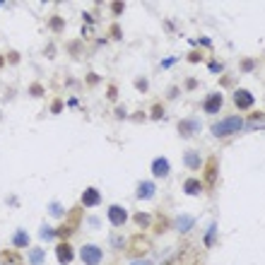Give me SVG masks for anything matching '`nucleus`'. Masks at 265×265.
Segmentation results:
<instances>
[{
	"instance_id": "obj_1",
	"label": "nucleus",
	"mask_w": 265,
	"mask_h": 265,
	"mask_svg": "<svg viewBox=\"0 0 265 265\" xmlns=\"http://www.w3.org/2000/svg\"><path fill=\"white\" fill-rule=\"evenodd\" d=\"M243 125H246V121H243L241 116H229V118H222L220 123H212L210 132L215 138H229V135L241 130Z\"/></svg>"
},
{
	"instance_id": "obj_2",
	"label": "nucleus",
	"mask_w": 265,
	"mask_h": 265,
	"mask_svg": "<svg viewBox=\"0 0 265 265\" xmlns=\"http://www.w3.org/2000/svg\"><path fill=\"white\" fill-rule=\"evenodd\" d=\"M150 251H152V239H150V236L135 234V236L128 239V253H130L132 260H143Z\"/></svg>"
},
{
	"instance_id": "obj_3",
	"label": "nucleus",
	"mask_w": 265,
	"mask_h": 265,
	"mask_svg": "<svg viewBox=\"0 0 265 265\" xmlns=\"http://www.w3.org/2000/svg\"><path fill=\"white\" fill-rule=\"evenodd\" d=\"M80 260L85 265H101L104 263V251H101V246H97V243H85V246L80 248Z\"/></svg>"
},
{
	"instance_id": "obj_4",
	"label": "nucleus",
	"mask_w": 265,
	"mask_h": 265,
	"mask_svg": "<svg viewBox=\"0 0 265 265\" xmlns=\"http://www.w3.org/2000/svg\"><path fill=\"white\" fill-rule=\"evenodd\" d=\"M208 164H205V186L210 188H215V183H217V178H220V159H217V155H210L208 159H205Z\"/></svg>"
},
{
	"instance_id": "obj_5",
	"label": "nucleus",
	"mask_w": 265,
	"mask_h": 265,
	"mask_svg": "<svg viewBox=\"0 0 265 265\" xmlns=\"http://www.w3.org/2000/svg\"><path fill=\"white\" fill-rule=\"evenodd\" d=\"M232 101H234V106H236L239 111H251V109H253V104H255V97H253V92L239 87L236 92H234Z\"/></svg>"
},
{
	"instance_id": "obj_6",
	"label": "nucleus",
	"mask_w": 265,
	"mask_h": 265,
	"mask_svg": "<svg viewBox=\"0 0 265 265\" xmlns=\"http://www.w3.org/2000/svg\"><path fill=\"white\" fill-rule=\"evenodd\" d=\"M222 106H224V94H222V92H210V94L203 99V111H205L208 116L220 113Z\"/></svg>"
},
{
	"instance_id": "obj_7",
	"label": "nucleus",
	"mask_w": 265,
	"mask_h": 265,
	"mask_svg": "<svg viewBox=\"0 0 265 265\" xmlns=\"http://www.w3.org/2000/svg\"><path fill=\"white\" fill-rule=\"evenodd\" d=\"M55 260H58V265H70L75 260V248L68 241H58L55 243Z\"/></svg>"
},
{
	"instance_id": "obj_8",
	"label": "nucleus",
	"mask_w": 265,
	"mask_h": 265,
	"mask_svg": "<svg viewBox=\"0 0 265 265\" xmlns=\"http://www.w3.org/2000/svg\"><path fill=\"white\" fill-rule=\"evenodd\" d=\"M106 217H109V222L113 224V227H123L125 222L130 220V215H128V210H125L123 205H109Z\"/></svg>"
},
{
	"instance_id": "obj_9",
	"label": "nucleus",
	"mask_w": 265,
	"mask_h": 265,
	"mask_svg": "<svg viewBox=\"0 0 265 265\" xmlns=\"http://www.w3.org/2000/svg\"><path fill=\"white\" fill-rule=\"evenodd\" d=\"M150 171H152L155 178H166L171 174V162H169L166 157H155L152 164H150Z\"/></svg>"
},
{
	"instance_id": "obj_10",
	"label": "nucleus",
	"mask_w": 265,
	"mask_h": 265,
	"mask_svg": "<svg viewBox=\"0 0 265 265\" xmlns=\"http://www.w3.org/2000/svg\"><path fill=\"white\" fill-rule=\"evenodd\" d=\"M101 203V193H99V188H94V186H89L82 190V195H80V205L82 208H97Z\"/></svg>"
},
{
	"instance_id": "obj_11",
	"label": "nucleus",
	"mask_w": 265,
	"mask_h": 265,
	"mask_svg": "<svg viewBox=\"0 0 265 265\" xmlns=\"http://www.w3.org/2000/svg\"><path fill=\"white\" fill-rule=\"evenodd\" d=\"M200 121L198 118H183V121L178 123V135L181 138H193V135H198L200 132Z\"/></svg>"
},
{
	"instance_id": "obj_12",
	"label": "nucleus",
	"mask_w": 265,
	"mask_h": 265,
	"mask_svg": "<svg viewBox=\"0 0 265 265\" xmlns=\"http://www.w3.org/2000/svg\"><path fill=\"white\" fill-rule=\"evenodd\" d=\"M155 195H157V186L152 183V181H140V183H138V188H135V198L143 200V203L152 200Z\"/></svg>"
},
{
	"instance_id": "obj_13",
	"label": "nucleus",
	"mask_w": 265,
	"mask_h": 265,
	"mask_svg": "<svg viewBox=\"0 0 265 265\" xmlns=\"http://www.w3.org/2000/svg\"><path fill=\"white\" fill-rule=\"evenodd\" d=\"M183 164H186L190 171L200 169V166H203V157H200L198 150H186V152H183Z\"/></svg>"
},
{
	"instance_id": "obj_14",
	"label": "nucleus",
	"mask_w": 265,
	"mask_h": 265,
	"mask_svg": "<svg viewBox=\"0 0 265 265\" xmlns=\"http://www.w3.org/2000/svg\"><path fill=\"white\" fill-rule=\"evenodd\" d=\"M132 222L140 227V229H150L155 224V217L150 212H132Z\"/></svg>"
},
{
	"instance_id": "obj_15",
	"label": "nucleus",
	"mask_w": 265,
	"mask_h": 265,
	"mask_svg": "<svg viewBox=\"0 0 265 265\" xmlns=\"http://www.w3.org/2000/svg\"><path fill=\"white\" fill-rule=\"evenodd\" d=\"M24 246H29V234L24 232V229H17V232L12 234V248L15 251H20Z\"/></svg>"
},
{
	"instance_id": "obj_16",
	"label": "nucleus",
	"mask_w": 265,
	"mask_h": 265,
	"mask_svg": "<svg viewBox=\"0 0 265 265\" xmlns=\"http://www.w3.org/2000/svg\"><path fill=\"white\" fill-rule=\"evenodd\" d=\"M183 193L186 195H200L203 193V183H200L198 178H186L183 181Z\"/></svg>"
},
{
	"instance_id": "obj_17",
	"label": "nucleus",
	"mask_w": 265,
	"mask_h": 265,
	"mask_svg": "<svg viewBox=\"0 0 265 265\" xmlns=\"http://www.w3.org/2000/svg\"><path fill=\"white\" fill-rule=\"evenodd\" d=\"M174 224H176V229H178L181 234H186L188 229H193V224H195V217H190V215H178Z\"/></svg>"
},
{
	"instance_id": "obj_18",
	"label": "nucleus",
	"mask_w": 265,
	"mask_h": 265,
	"mask_svg": "<svg viewBox=\"0 0 265 265\" xmlns=\"http://www.w3.org/2000/svg\"><path fill=\"white\" fill-rule=\"evenodd\" d=\"M0 263H5V265H24L22 263V255L17 253V251H5V253H0Z\"/></svg>"
},
{
	"instance_id": "obj_19",
	"label": "nucleus",
	"mask_w": 265,
	"mask_h": 265,
	"mask_svg": "<svg viewBox=\"0 0 265 265\" xmlns=\"http://www.w3.org/2000/svg\"><path fill=\"white\" fill-rule=\"evenodd\" d=\"M48 27H51V32L60 34V32H63V29H65V20H63L60 15H53V17L48 20Z\"/></svg>"
},
{
	"instance_id": "obj_20",
	"label": "nucleus",
	"mask_w": 265,
	"mask_h": 265,
	"mask_svg": "<svg viewBox=\"0 0 265 265\" xmlns=\"http://www.w3.org/2000/svg\"><path fill=\"white\" fill-rule=\"evenodd\" d=\"M44 255H46V253H44V248H32L27 260H29L32 265H44Z\"/></svg>"
},
{
	"instance_id": "obj_21",
	"label": "nucleus",
	"mask_w": 265,
	"mask_h": 265,
	"mask_svg": "<svg viewBox=\"0 0 265 265\" xmlns=\"http://www.w3.org/2000/svg\"><path fill=\"white\" fill-rule=\"evenodd\" d=\"M217 236V222H212L210 227H208V232H205V246H215V239Z\"/></svg>"
},
{
	"instance_id": "obj_22",
	"label": "nucleus",
	"mask_w": 265,
	"mask_h": 265,
	"mask_svg": "<svg viewBox=\"0 0 265 265\" xmlns=\"http://www.w3.org/2000/svg\"><path fill=\"white\" fill-rule=\"evenodd\" d=\"M150 118H152V121H162V118H164V106H162V104H152Z\"/></svg>"
},
{
	"instance_id": "obj_23",
	"label": "nucleus",
	"mask_w": 265,
	"mask_h": 265,
	"mask_svg": "<svg viewBox=\"0 0 265 265\" xmlns=\"http://www.w3.org/2000/svg\"><path fill=\"white\" fill-rule=\"evenodd\" d=\"M39 236H41L44 241H53V239H55V229H51V227L44 222V224H41V232H39Z\"/></svg>"
},
{
	"instance_id": "obj_24",
	"label": "nucleus",
	"mask_w": 265,
	"mask_h": 265,
	"mask_svg": "<svg viewBox=\"0 0 265 265\" xmlns=\"http://www.w3.org/2000/svg\"><path fill=\"white\" fill-rule=\"evenodd\" d=\"M239 70H241V73H253V70H255V60H253V58H241Z\"/></svg>"
},
{
	"instance_id": "obj_25",
	"label": "nucleus",
	"mask_w": 265,
	"mask_h": 265,
	"mask_svg": "<svg viewBox=\"0 0 265 265\" xmlns=\"http://www.w3.org/2000/svg\"><path fill=\"white\" fill-rule=\"evenodd\" d=\"M48 212L55 215V220H63V217H65V210H63L60 203H51V205H48Z\"/></svg>"
},
{
	"instance_id": "obj_26",
	"label": "nucleus",
	"mask_w": 265,
	"mask_h": 265,
	"mask_svg": "<svg viewBox=\"0 0 265 265\" xmlns=\"http://www.w3.org/2000/svg\"><path fill=\"white\" fill-rule=\"evenodd\" d=\"M111 246L121 251V248H125V246H128V241H125L123 236H111Z\"/></svg>"
},
{
	"instance_id": "obj_27",
	"label": "nucleus",
	"mask_w": 265,
	"mask_h": 265,
	"mask_svg": "<svg viewBox=\"0 0 265 265\" xmlns=\"http://www.w3.org/2000/svg\"><path fill=\"white\" fill-rule=\"evenodd\" d=\"M208 70H210V73H217V75H220V73H224V65H222L220 60H210V63H208Z\"/></svg>"
},
{
	"instance_id": "obj_28",
	"label": "nucleus",
	"mask_w": 265,
	"mask_h": 265,
	"mask_svg": "<svg viewBox=\"0 0 265 265\" xmlns=\"http://www.w3.org/2000/svg\"><path fill=\"white\" fill-rule=\"evenodd\" d=\"M29 94H32V97H44V87H41V85H32V87H29Z\"/></svg>"
},
{
	"instance_id": "obj_29",
	"label": "nucleus",
	"mask_w": 265,
	"mask_h": 265,
	"mask_svg": "<svg viewBox=\"0 0 265 265\" xmlns=\"http://www.w3.org/2000/svg\"><path fill=\"white\" fill-rule=\"evenodd\" d=\"M111 39H116V41L123 39V32H121V27H118V24H113V27H111Z\"/></svg>"
},
{
	"instance_id": "obj_30",
	"label": "nucleus",
	"mask_w": 265,
	"mask_h": 265,
	"mask_svg": "<svg viewBox=\"0 0 265 265\" xmlns=\"http://www.w3.org/2000/svg\"><path fill=\"white\" fill-rule=\"evenodd\" d=\"M220 85H222V87H234V78H232V75H222Z\"/></svg>"
},
{
	"instance_id": "obj_31",
	"label": "nucleus",
	"mask_w": 265,
	"mask_h": 265,
	"mask_svg": "<svg viewBox=\"0 0 265 265\" xmlns=\"http://www.w3.org/2000/svg\"><path fill=\"white\" fill-rule=\"evenodd\" d=\"M135 87H138V92H147V78H138Z\"/></svg>"
},
{
	"instance_id": "obj_32",
	"label": "nucleus",
	"mask_w": 265,
	"mask_h": 265,
	"mask_svg": "<svg viewBox=\"0 0 265 265\" xmlns=\"http://www.w3.org/2000/svg\"><path fill=\"white\" fill-rule=\"evenodd\" d=\"M68 46H70V48H68L70 53H80V51H82V48H80V46H82V44H80V41H70V44H68Z\"/></svg>"
},
{
	"instance_id": "obj_33",
	"label": "nucleus",
	"mask_w": 265,
	"mask_h": 265,
	"mask_svg": "<svg viewBox=\"0 0 265 265\" xmlns=\"http://www.w3.org/2000/svg\"><path fill=\"white\" fill-rule=\"evenodd\" d=\"M60 111H63V101L55 99L53 104H51V113H60Z\"/></svg>"
},
{
	"instance_id": "obj_34",
	"label": "nucleus",
	"mask_w": 265,
	"mask_h": 265,
	"mask_svg": "<svg viewBox=\"0 0 265 265\" xmlns=\"http://www.w3.org/2000/svg\"><path fill=\"white\" fill-rule=\"evenodd\" d=\"M111 10L116 12V15H121V12L125 10V3H113V5H111Z\"/></svg>"
},
{
	"instance_id": "obj_35",
	"label": "nucleus",
	"mask_w": 265,
	"mask_h": 265,
	"mask_svg": "<svg viewBox=\"0 0 265 265\" xmlns=\"http://www.w3.org/2000/svg\"><path fill=\"white\" fill-rule=\"evenodd\" d=\"M178 94H181V92H178L176 87H169V89H166V97H169V99H176Z\"/></svg>"
},
{
	"instance_id": "obj_36",
	"label": "nucleus",
	"mask_w": 265,
	"mask_h": 265,
	"mask_svg": "<svg viewBox=\"0 0 265 265\" xmlns=\"http://www.w3.org/2000/svg\"><path fill=\"white\" fill-rule=\"evenodd\" d=\"M186 89H198V80H195V78H188V80H186Z\"/></svg>"
},
{
	"instance_id": "obj_37",
	"label": "nucleus",
	"mask_w": 265,
	"mask_h": 265,
	"mask_svg": "<svg viewBox=\"0 0 265 265\" xmlns=\"http://www.w3.org/2000/svg\"><path fill=\"white\" fill-rule=\"evenodd\" d=\"M188 60H190V63H198V60H203V55H200L198 51H193V53H188Z\"/></svg>"
},
{
	"instance_id": "obj_38",
	"label": "nucleus",
	"mask_w": 265,
	"mask_h": 265,
	"mask_svg": "<svg viewBox=\"0 0 265 265\" xmlns=\"http://www.w3.org/2000/svg\"><path fill=\"white\" fill-rule=\"evenodd\" d=\"M176 63V55H171V58H166V60H162V68H171Z\"/></svg>"
},
{
	"instance_id": "obj_39",
	"label": "nucleus",
	"mask_w": 265,
	"mask_h": 265,
	"mask_svg": "<svg viewBox=\"0 0 265 265\" xmlns=\"http://www.w3.org/2000/svg\"><path fill=\"white\" fill-rule=\"evenodd\" d=\"M99 75H94V73H89V75H87V85H94V82H99Z\"/></svg>"
},
{
	"instance_id": "obj_40",
	"label": "nucleus",
	"mask_w": 265,
	"mask_h": 265,
	"mask_svg": "<svg viewBox=\"0 0 265 265\" xmlns=\"http://www.w3.org/2000/svg\"><path fill=\"white\" fill-rule=\"evenodd\" d=\"M106 94H109V99H116V97H118V89H116V87H109V92H106Z\"/></svg>"
},
{
	"instance_id": "obj_41",
	"label": "nucleus",
	"mask_w": 265,
	"mask_h": 265,
	"mask_svg": "<svg viewBox=\"0 0 265 265\" xmlns=\"http://www.w3.org/2000/svg\"><path fill=\"white\" fill-rule=\"evenodd\" d=\"M89 220V224H92V227H94V229H97V227H99V217H87Z\"/></svg>"
},
{
	"instance_id": "obj_42",
	"label": "nucleus",
	"mask_w": 265,
	"mask_h": 265,
	"mask_svg": "<svg viewBox=\"0 0 265 265\" xmlns=\"http://www.w3.org/2000/svg\"><path fill=\"white\" fill-rule=\"evenodd\" d=\"M8 60H12V63H17V60H20V53H10V55H8Z\"/></svg>"
},
{
	"instance_id": "obj_43",
	"label": "nucleus",
	"mask_w": 265,
	"mask_h": 265,
	"mask_svg": "<svg viewBox=\"0 0 265 265\" xmlns=\"http://www.w3.org/2000/svg\"><path fill=\"white\" fill-rule=\"evenodd\" d=\"M200 44H203V46H212V41L208 39V36H203V39H200Z\"/></svg>"
},
{
	"instance_id": "obj_44",
	"label": "nucleus",
	"mask_w": 265,
	"mask_h": 265,
	"mask_svg": "<svg viewBox=\"0 0 265 265\" xmlns=\"http://www.w3.org/2000/svg\"><path fill=\"white\" fill-rule=\"evenodd\" d=\"M130 265H152L150 260H135V263H130Z\"/></svg>"
},
{
	"instance_id": "obj_45",
	"label": "nucleus",
	"mask_w": 265,
	"mask_h": 265,
	"mask_svg": "<svg viewBox=\"0 0 265 265\" xmlns=\"http://www.w3.org/2000/svg\"><path fill=\"white\" fill-rule=\"evenodd\" d=\"M5 65V58H3V55H0V68Z\"/></svg>"
}]
</instances>
